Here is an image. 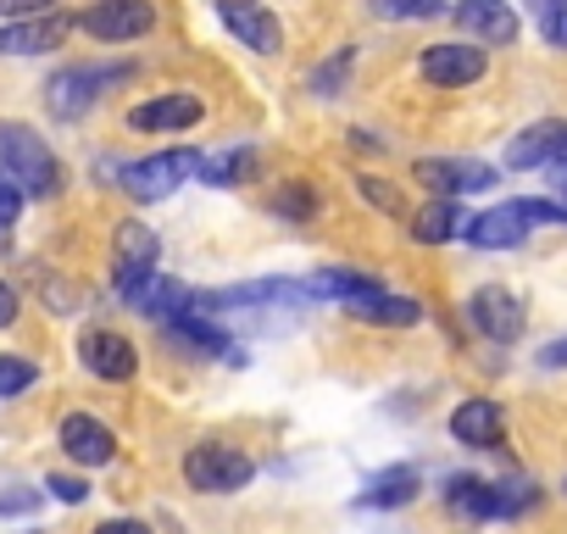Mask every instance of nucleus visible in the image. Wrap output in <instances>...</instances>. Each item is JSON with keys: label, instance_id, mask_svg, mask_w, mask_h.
Returning <instances> with one entry per match:
<instances>
[{"label": "nucleus", "instance_id": "2eb2a0df", "mask_svg": "<svg viewBox=\"0 0 567 534\" xmlns=\"http://www.w3.org/2000/svg\"><path fill=\"white\" fill-rule=\"evenodd\" d=\"M456 23L478 40V45H517V12L506 0H462Z\"/></svg>", "mask_w": 567, "mask_h": 534}, {"label": "nucleus", "instance_id": "20e7f679", "mask_svg": "<svg viewBox=\"0 0 567 534\" xmlns=\"http://www.w3.org/2000/svg\"><path fill=\"white\" fill-rule=\"evenodd\" d=\"M128 73H134V68H123V62H112V68H62V73L45 84V101H51L56 117H79V112L95 106V95H101L106 84H123Z\"/></svg>", "mask_w": 567, "mask_h": 534}, {"label": "nucleus", "instance_id": "1a4fd4ad", "mask_svg": "<svg viewBox=\"0 0 567 534\" xmlns=\"http://www.w3.org/2000/svg\"><path fill=\"white\" fill-rule=\"evenodd\" d=\"M151 23H156L151 0H95L79 18V29L95 40H140V34H151Z\"/></svg>", "mask_w": 567, "mask_h": 534}, {"label": "nucleus", "instance_id": "a19ab883", "mask_svg": "<svg viewBox=\"0 0 567 534\" xmlns=\"http://www.w3.org/2000/svg\"><path fill=\"white\" fill-rule=\"evenodd\" d=\"M528 7L539 12V29H545L550 18H561V12H567V0H528Z\"/></svg>", "mask_w": 567, "mask_h": 534}, {"label": "nucleus", "instance_id": "58836bf2", "mask_svg": "<svg viewBox=\"0 0 567 534\" xmlns=\"http://www.w3.org/2000/svg\"><path fill=\"white\" fill-rule=\"evenodd\" d=\"M539 368H567V335H561V340H550V346L539 351Z\"/></svg>", "mask_w": 567, "mask_h": 534}, {"label": "nucleus", "instance_id": "4468645a", "mask_svg": "<svg viewBox=\"0 0 567 534\" xmlns=\"http://www.w3.org/2000/svg\"><path fill=\"white\" fill-rule=\"evenodd\" d=\"M79 357H84V368H90L95 379H106V384H123V379H134V368H140L134 346H128L123 335H112V329H90V335L79 340Z\"/></svg>", "mask_w": 567, "mask_h": 534}, {"label": "nucleus", "instance_id": "cd10ccee", "mask_svg": "<svg viewBox=\"0 0 567 534\" xmlns=\"http://www.w3.org/2000/svg\"><path fill=\"white\" fill-rule=\"evenodd\" d=\"M379 18H401V23H423V18H440L445 0H373Z\"/></svg>", "mask_w": 567, "mask_h": 534}, {"label": "nucleus", "instance_id": "5701e85b", "mask_svg": "<svg viewBox=\"0 0 567 534\" xmlns=\"http://www.w3.org/2000/svg\"><path fill=\"white\" fill-rule=\"evenodd\" d=\"M368 290H379L368 274H357V267H323V274H312L307 279V296L312 301H357V296H368Z\"/></svg>", "mask_w": 567, "mask_h": 534}, {"label": "nucleus", "instance_id": "ddd939ff", "mask_svg": "<svg viewBox=\"0 0 567 534\" xmlns=\"http://www.w3.org/2000/svg\"><path fill=\"white\" fill-rule=\"evenodd\" d=\"M200 112H206V106H200L189 90H178V95L140 101V106L128 112V129H140V134H178V129H195Z\"/></svg>", "mask_w": 567, "mask_h": 534}, {"label": "nucleus", "instance_id": "c756f323", "mask_svg": "<svg viewBox=\"0 0 567 534\" xmlns=\"http://www.w3.org/2000/svg\"><path fill=\"white\" fill-rule=\"evenodd\" d=\"M534 501H539V490H534V484H523V479H517V484H512V479H506V484H495V517H517V512H528Z\"/></svg>", "mask_w": 567, "mask_h": 534}, {"label": "nucleus", "instance_id": "79ce46f5", "mask_svg": "<svg viewBox=\"0 0 567 534\" xmlns=\"http://www.w3.org/2000/svg\"><path fill=\"white\" fill-rule=\"evenodd\" d=\"M545 40H550V45H561V51H567V12H561V18H550V23H545Z\"/></svg>", "mask_w": 567, "mask_h": 534}, {"label": "nucleus", "instance_id": "ea45409f", "mask_svg": "<svg viewBox=\"0 0 567 534\" xmlns=\"http://www.w3.org/2000/svg\"><path fill=\"white\" fill-rule=\"evenodd\" d=\"M12 318H18V290H12V285H0V329H7Z\"/></svg>", "mask_w": 567, "mask_h": 534}, {"label": "nucleus", "instance_id": "6ab92c4d", "mask_svg": "<svg viewBox=\"0 0 567 534\" xmlns=\"http://www.w3.org/2000/svg\"><path fill=\"white\" fill-rule=\"evenodd\" d=\"M501 407L495 401H462L456 412H451V434L462 440V445H473V451H489V445H501Z\"/></svg>", "mask_w": 567, "mask_h": 534}, {"label": "nucleus", "instance_id": "7ed1b4c3", "mask_svg": "<svg viewBox=\"0 0 567 534\" xmlns=\"http://www.w3.org/2000/svg\"><path fill=\"white\" fill-rule=\"evenodd\" d=\"M117 296L134 307V312H145V318H178L184 307H189V290L178 285V279H167V274H156V267H117Z\"/></svg>", "mask_w": 567, "mask_h": 534}, {"label": "nucleus", "instance_id": "9d476101", "mask_svg": "<svg viewBox=\"0 0 567 534\" xmlns=\"http://www.w3.org/2000/svg\"><path fill=\"white\" fill-rule=\"evenodd\" d=\"M506 167H517V173H528V167H567V123L561 117H545V123L512 134Z\"/></svg>", "mask_w": 567, "mask_h": 534}, {"label": "nucleus", "instance_id": "6e6552de", "mask_svg": "<svg viewBox=\"0 0 567 534\" xmlns=\"http://www.w3.org/2000/svg\"><path fill=\"white\" fill-rule=\"evenodd\" d=\"M467 324H473L484 340L512 346V340L523 335V301H517L512 290H501V285H484V290H473V301H467Z\"/></svg>", "mask_w": 567, "mask_h": 534}, {"label": "nucleus", "instance_id": "b1692460", "mask_svg": "<svg viewBox=\"0 0 567 534\" xmlns=\"http://www.w3.org/2000/svg\"><path fill=\"white\" fill-rule=\"evenodd\" d=\"M112 250H117V267H134V274H140V267H156V234L145 228V223H117V234H112Z\"/></svg>", "mask_w": 567, "mask_h": 534}, {"label": "nucleus", "instance_id": "f3484780", "mask_svg": "<svg viewBox=\"0 0 567 534\" xmlns=\"http://www.w3.org/2000/svg\"><path fill=\"white\" fill-rule=\"evenodd\" d=\"M68 40V18H29V23H0V57H40Z\"/></svg>", "mask_w": 567, "mask_h": 534}, {"label": "nucleus", "instance_id": "412c9836", "mask_svg": "<svg viewBox=\"0 0 567 534\" xmlns=\"http://www.w3.org/2000/svg\"><path fill=\"white\" fill-rule=\"evenodd\" d=\"M445 506L456 517H467V523H484V517H495V484L489 479H473V473H456L445 484Z\"/></svg>", "mask_w": 567, "mask_h": 534}, {"label": "nucleus", "instance_id": "0eeeda50", "mask_svg": "<svg viewBox=\"0 0 567 534\" xmlns=\"http://www.w3.org/2000/svg\"><path fill=\"white\" fill-rule=\"evenodd\" d=\"M217 18L245 51H256V57H278L284 51V29H278V18L261 7V0H217Z\"/></svg>", "mask_w": 567, "mask_h": 534}, {"label": "nucleus", "instance_id": "473e14b6", "mask_svg": "<svg viewBox=\"0 0 567 534\" xmlns=\"http://www.w3.org/2000/svg\"><path fill=\"white\" fill-rule=\"evenodd\" d=\"M56 0H0V23H29V18H45Z\"/></svg>", "mask_w": 567, "mask_h": 534}, {"label": "nucleus", "instance_id": "9b49d317", "mask_svg": "<svg viewBox=\"0 0 567 534\" xmlns=\"http://www.w3.org/2000/svg\"><path fill=\"white\" fill-rule=\"evenodd\" d=\"M56 440H62V451H68L79 468H106V462L117 456V434H112L101 418H90V412H68L62 429H56Z\"/></svg>", "mask_w": 567, "mask_h": 534}, {"label": "nucleus", "instance_id": "a878e982", "mask_svg": "<svg viewBox=\"0 0 567 534\" xmlns=\"http://www.w3.org/2000/svg\"><path fill=\"white\" fill-rule=\"evenodd\" d=\"M417 495V468H390L362 490V506H406Z\"/></svg>", "mask_w": 567, "mask_h": 534}, {"label": "nucleus", "instance_id": "c03bdc74", "mask_svg": "<svg viewBox=\"0 0 567 534\" xmlns=\"http://www.w3.org/2000/svg\"><path fill=\"white\" fill-rule=\"evenodd\" d=\"M173 534H184V528H173Z\"/></svg>", "mask_w": 567, "mask_h": 534}, {"label": "nucleus", "instance_id": "7c9ffc66", "mask_svg": "<svg viewBox=\"0 0 567 534\" xmlns=\"http://www.w3.org/2000/svg\"><path fill=\"white\" fill-rule=\"evenodd\" d=\"M357 189H362V195H368V201H373L379 212H390V217H406V201H401V189H390L384 178L362 173V178H357Z\"/></svg>", "mask_w": 567, "mask_h": 534}, {"label": "nucleus", "instance_id": "aec40b11", "mask_svg": "<svg viewBox=\"0 0 567 534\" xmlns=\"http://www.w3.org/2000/svg\"><path fill=\"white\" fill-rule=\"evenodd\" d=\"M167 335L178 340V346H189V351H200V357H228V362H245L228 340H223V329H212L200 312H178V318H167Z\"/></svg>", "mask_w": 567, "mask_h": 534}, {"label": "nucleus", "instance_id": "bb28decb", "mask_svg": "<svg viewBox=\"0 0 567 534\" xmlns=\"http://www.w3.org/2000/svg\"><path fill=\"white\" fill-rule=\"evenodd\" d=\"M34 379H40V368H34L29 357H0V401L34 390Z\"/></svg>", "mask_w": 567, "mask_h": 534}, {"label": "nucleus", "instance_id": "c9c22d12", "mask_svg": "<svg viewBox=\"0 0 567 534\" xmlns=\"http://www.w3.org/2000/svg\"><path fill=\"white\" fill-rule=\"evenodd\" d=\"M45 490H51L56 501H68V506H79V501L90 495V484H84V479H68V473H51V479H45Z\"/></svg>", "mask_w": 567, "mask_h": 534}, {"label": "nucleus", "instance_id": "f8f14e48", "mask_svg": "<svg viewBox=\"0 0 567 534\" xmlns=\"http://www.w3.org/2000/svg\"><path fill=\"white\" fill-rule=\"evenodd\" d=\"M417 68H423V79L434 90H462V84H478L489 62H484L478 45H429Z\"/></svg>", "mask_w": 567, "mask_h": 534}, {"label": "nucleus", "instance_id": "f03ea898", "mask_svg": "<svg viewBox=\"0 0 567 534\" xmlns=\"http://www.w3.org/2000/svg\"><path fill=\"white\" fill-rule=\"evenodd\" d=\"M250 473H256V462L245 456V451H234V445H195L189 456H184V479H189V490H200V495H234V490H245L250 484Z\"/></svg>", "mask_w": 567, "mask_h": 534}, {"label": "nucleus", "instance_id": "2f4dec72", "mask_svg": "<svg viewBox=\"0 0 567 534\" xmlns=\"http://www.w3.org/2000/svg\"><path fill=\"white\" fill-rule=\"evenodd\" d=\"M272 206H278L284 217H312V212H318V195L301 189V184H290V189H278V195H272Z\"/></svg>", "mask_w": 567, "mask_h": 534}, {"label": "nucleus", "instance_id": "39448f33", "mask_svg": "<svg viewBox=\"0 0 567 534\" xmlns=\"http://www.w3.org/2000/svg\"><path fill=\"white\" fill-rule=\"evenodd\" d=\"M200 173V156L195 151H156V156H145V162H134L128 173H123V189L134 195V201H167L184 178H195Z\"/></svg>", "mask_w": 567, "mask_h": 534}, {"label": "nucleus", "instance_id": "4be33fe9", "mask_svg": "<svg viewBox=\"0 0 567 534\" xmlns=\"http://www.w3.org/2000/svg\"><path fill=\"white\" fill-rule=\"evenodd\" d=\"M195 178L212 184V189L256 178V145H228V151H217V156H200V173H195Z\"/></svg>", "mask_w": 567, "mask_h": 534}, {"label": "nucleus", "instance_id": "c85d7f7f", "mask_svg": "<svg viewBox=\"0 0 567 534\" xmlns=\"http://www.w3.org/2000/svg\"><path fill=\"white\" fill-rule=\"evenodd\" d=\"M351 62H357V57H351V51H340L334 62L312 68V73H307V90H318V95H340V90H346V73H351Z\"/></svg>", "mask_w": 567, "mask_h": 534}, {"label": "nucleus", "instance_id": "f257e3e1", "mask_svg": "<svg viewBox=\"0 0 567 534\" xmlns=\"http://www.w3.org/2000/svg\"><path fill=\"white\" fill-rule=\"evenodd\" d=\"M0 173L34 201L62 189V162L51 156L45 134H34L29 123H0Z\"/></svg>", "mask_w": 567, "mask_h": 534}, {"label": "nucleus", "instance_id": "393cba45", "mask_svg": "<svg viewBox=\"0 0 567 534\" xmlns=\"http://www.w3.org/2000/svg\"><path fill=\"white\" fill-rule=\"evenodd\" d=\"M467 228V217L456 212V201H429L417 217H412V234L423 239V245H445V239H456Z\"/></svg>", "mask_w": 567, "mask_h": 534}, {"label": "nucleus", "instance_id": "37998d69", "mask_svg": "<svg viewBox=\"0 0 567 534\" xmlns=\"http://www.w3.org/2000/svg\"><path fill=\"white\" fill-rule=\"evenodd\" d=\"M550 173H556L550 184H556V189H561V201H567V167H550Z\"/></svg>", "mask_w": 567, "mask_h": 534}, {"label": "nucleus", "instance_id": "e433bc0d", "mask_svg": "<svg viewBox=\"0 0 567 534\" xmlns=\"http://www.w3.org/2000/svg\"><path fill=\"white\" fill-rule=\"evenodd\" d=\"M517 212H523V223H567V206H556V201H517Z\"/></svg>", "mask_w": 567, "mask_h": 534}, {"label": "nucleus", "instance_id": "72a5a7b5", "mask_svg": "<svg viewBox=\"0 0 567 534\" xmlns=\"http://www.w3.org/2000/svg\"><path fill=\"white\" fill-rule=\"evenodd\" d=\"M18 212H23V189H18L7 173H0V234H7V228L18 223Z\"/></svg>", "mask_w": 567, "mask_h": 534}, {"label": "nucleus", "instance_id": "dca6fc26", "mask_svg": "<svg viewBox=\"0 0 567 534\" xmlns=\"http://www.w3.org/2000/svg\"><path fill=\"white\" fill-rule=\"evenodd\" d=\"M523 234H528V223H523L517 201L489 206V212L467 217V228H462V239H467V245H478V250H512V245H523Z\"/></svg>", "mask_w": 567, "mask_h": 534}, {"label": "nucleus", "instance_id": "f704fd0d", "mask_svg": "<svg viewBox=\"0 0 567 534\" xmlns=\"http://www.w3.org/2000/svg\"><path fill=\"white\" fill-rule=\"evenodd\" d=\"M45 495L40 490H0V517H23V512H34Z\"/></svg>", "mask_w": 567, "mask_h": 534}, {"label": "nucleus", "instance_id": "4c0bfd02", "mask_svg": "<svg viewBox=\"0 0 567 534\" xmlns=\"http://www.w3.org/2000/svg\"><path fill=\"white\" fill-rule=\"evenodd\" d=\"M95 534H151V523H140V517H106Z\"/></svg>", "mask_w": 567, "mask_h": 534}, {"label": "nucleus", "instance_id": "423d86ee", "mask_svg": "<svg viewBox=\"0 0 567 534\" xmlns=\"http://www.w3.org/2000/svg\"><path fill=\"white\" fill-rule=\"evenodd\" d=\"M417 184H429L440 201H456V195H473V189H489L495 184V167L489 162H473V156H423L412 167Z\"/></svg>", "mask_w": 567, "mask_h": 534}, {"label": "nucleus", "instance_id": "a211bd4d", "mask_svg": "<svg viewBox=\"0 0 567 534\" xmlns=\"http://www.w3.org/2000/svg\"><path fill=\"white\" fill-rule=\"evenodd\" d=\"M346 312H351L357 324H379V329H412V324L423 318V307H417L412 296H384V290H368V296L346 301Z\"/></svg>", "mask_w": 567, "mask_h": 534}]
</instances>
